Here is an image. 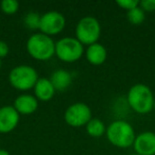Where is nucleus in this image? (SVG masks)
<instances>
[{"label":"nucleus","instance_id":"10","mask_svg":"<svg viewBox=\"0 0 155 155\" xmlns=\"http://www.w3.org/2000/svg\"><path fill=\"white\" fill-rule=\"evenodd\" d=\"M134 150L139 155H155V133L143 132L136 136Z\"/></svg>","mask_w":155,"mask_h":155},{"label":"nucleus","instance_id":"21","mask_svg":"<svg viewBox=\"0 0 155 155\" xmlns=\"http://www.w3.org/2000/svg\"><path fill=\"white\" fill-rule=\"evenodd\" d=\"M9 46L5 41H0V60L2 58H5V56L9 54Z\"/></svg>","mask_w":155,"mask_h":155},{"label":"nucleus","instance_id":"6","mask_svg":"<svg viewBox=\"0 0 155 155\" xmlns=\"http://www.w3.org/2000/svg\"><path fill=\"white\" fill-rule=\"evenodd\" d=\"M84 46L75 37H63L55 43V54L65 63H74L82 58Z\"/></svg>","mask_w":155,"mask_h":155},{"label":"nucleus","instance_id":"19","mask_svg":"<svg viewBox=\"0 0 155 155\" xmlns=\"http://www.w3.org/2000/svg\"><path fill=\"white\" fill-rule=\"evenodd\" d=\"M116 3L121 9L125 10L127 12L131 11V10L135 9L136 7L139 5V1L138 0H117Z\"/></svg>","mask_w":155,"mask_h":155},{"label":"nucleus","instance_id":"13","mask_svg":"<svg viewBox=\"0 0 155 155\" xmlns=\"http://www.w3.org/2000/svg\"><path fill=\"white\" fill-rule=\"evenodd\" d=\"M106 58H107V51L103 45L96 43L88 46L86 50V58L91 65L95 66L102 65L105 62Z\"/></svg>","mask_w":155,"mask_h":155},{"label":"nucleus","instance_id":"2","mask_svg":"<svg viewBox=\"0 0 155 155\" xmlns=\"http://www.w3.org/2000/svg\"><path fill=\"white\" fill-rule=\"evenodd\" d=\"M106 137L113 146L125 149L133 146L136 138L135 131L129 122L124 120H115L106 127Z\"/></svg>","mask_w":155,"mask_h":155},{"label":"nucleus","instance_id":"5","mask_svg":"<svg viewBox=\"0 0 155 155\" xmlns=\"http://www.w3.org/2000/svg\"><path fill=\"white\" fill-rule=\"evenodd\" d=\"M101 34V26L93 16H86L79 20L75 27V38L83 46L93 45L98 41Z\"/></svg>","mask_w":155,"mask_h":155},{"label":"nucleus","instance_id":"18","mask_svg":"<svg viewBox=\"0 0 155 155\" xmlns=\"http://www.w3.org/2000/svg\"><path fill=\"white\" fill-rule=\"evenodd\" d=\"M19 3L16 0H3L1 2V10L8 15H13L18 11Z\"/></svg>","mask_w":155,"mask_h":155},{"label":"nucleus","instance_id":"20","mask_svg":"<svg viewBox=\"0 0 155 155\" xmlns=\"http://www.w3.org/2000/svg\"><path fill=\"white\" fill-rule=\"evenodd\" d=\"M139 7L144 12L155 11V0H142L139 1Z\"/></svg>","mask_w":155,"mask_h":155},{"label":"nucleus","instance_id":"22","mask_svg":"<svg viewBox=\"0 0 155 155\" xmlns=\"http://www.w3.org/2000/svg\"><path fill=\"white\" fill-rule=\"evenodd\" d=\"M0 155H10V153L5 149H0Z\"/></svg>","mask_w":155,"mask_h":155},{"label":"nucleus","instance_id":"3","mask_svg":"<svg viewBox=\"0 0 155 155\" xmlns=\"http://www.w3.org/2000/svg\"><path fill=\"white\" fill-rule=\"evenodd\" d=\"M28 53L37 61H48L55 54V43L51 36L36 33L29 37L27 41Z\"/></svg>","mask_w":155,"mask_h":155},{"label":"nucleus","instance_id":"1","mask_svg":"<svg viewBox=\"0 0 155 155\" xmlns=\"http://www.w3.org/2000/svg\"><path fill=\"white\" fill-rule=\"evenodd\" d=\"M154 96L150 87L141 83L135 84L129 89L127 102L134 112L138 114H148L154 107Z\"/></svg>","mask_w":155,"mask_h":155},{"label":"nucleus","instance_id":"16","mask_svg":"<svg viewBox=\"0 0 155 155\" xmlns=\"http://www.w3.org/2000/svg\"><path fill=\"white\" fill-rule=\"evenodd\" d=\"M127 20H129L131 24L138 26V25L142 24V22L144 21V19H146V14H144L143 10L138 5L135 9L127 12Z\"/></svg>","mask_w":155,"mask_h":155},{"label":"nucleus","instance_id":"9","mask_svg":"<svg viewBox=\"0 0 155 155\" xmlns=\"http://www.w3.org/2000/svg\"><path fill=\"white\" fill-rule=\"evenodd\" d=\"M19 122V114L14 106L0 107V133L7 134L15 130Z\"/></svg>","mask_w":155,"mask_h":155},{"label":"nucleus","instance_id":"24","mask_svg":"<svg viewBox=\"0 0 155 155\" xmlns=\"http://www.w3.org/2000/svg\"><path fill=\"white\" fill-rule=\"evenodd\" d=\"M0 68H1V60H0Z\"/></svg>","mask_w":155,"mask_h":155},{"label":"nucleus","instance_id":"12","mask_svg":"<svg viewBox=\"0 0 155 155\" xmlns=\"http://www.w3.org/2000/svg\"><path fill=\"white\" fill-rule=\"evenodd\" d=\"M34 97L39 101H49L53 98L55 94V88L52 85L50 79L38 78L36 84L34 86Z\"/></svg>","mask_w":155,"mask_h":155},{"label":"nucleus","instance_id":"7","mask_svg":"<svg viewBox=\"0 0 155 155\" xmlns=\"http://www.w3.org/2000/svg\"><path fill=\"white\" fill-rule=\"evenodd\" d=\"M93 118L91 110L88 105L83 102H77L67 107L64 119L68 125L72 127H80L86 125Z\"/></svg>","mask_w":155,"mask_h":155},{"label":"nucleus","instance_id":"17","mask_svg":"<svg viewBox=\"0 0 155 155\" xmlns=\"http://www.w3.org/2000/svg\"><path fill=\"white\" fill-rule=\"evenodd\" d=\"M41 15H39L38 13L30 12L24 18L25 26L30 29V30H37V29H39V26H41Z\"/></svg>","mask_w":155,"mask_h":155},{"label":"nucleus","instance_id":"14","mask_svg":"<svg viewBox=\"0 0 155 155\" xmlns=\"http://www.w3.org/2000/svg\"><path fill=\"white\" fill-rule=\"evenodd\" d=\"M50 81H51L52 85H53V87L55 88V91H64L71 85L72 78H71V74L67 70L58 69V70H55L51 74Z\"/></svg>","mask_w":155,"mask_h":155},{"label":"nucleus","instance_id":"8","mask_svg":"<svg viewBox=\"0 0 155 155\" xmlns=\"http://www.w3.org/2000/svg\"><path fill=\"white\" fill-rule=\"evenodd\" d=\"M65 25L66 19L63 14L56 11H50L41 15L39 30L43 34L52 36L62 32L65 28Z\"/></svg>","mask_w":155,"mask_h":155},{"label":"nucleus","instance_id":"11","mask_svg":"<svg viewBox=\"0 0 155 155\" xmlns=\"http://www.w3.org/2000/svg\"><path fill=\"white\" fill-rule=\"evenodd\" d=\"M38 107V100L32 95L24 94L18 96L14 101V108L19 115H31L36 112Z\"/></svg>","mask_w":155,"mask_h":155},{"label":"nucleus","instance_id":"15","mask_svg":"<svg viewBox=\"0 0 155 155\" xmlns=\"http://www.w3.org/2000/svg\"><path fill=\"white\" fill-rule=\"evenodd\" d=\"M86 132L91 137L99 138L106 132V127L99 118H91L86 124Z\"/></svg>","mask_w":155,"mask_h":155},{"label":"nucleus","instance_id":"23","mask_svg":"<svg viewBox=\"0 0 155 155\" xmlns=\"http://www.w3.org/2000/svg\"><path fill=\"white\" fill-rule=\"evenodd\" d=\"M130 155H139V154H137V153H133V154H130Z\"/></svg>","mask_w":155,"mask_h":155},{"label":"nucleus","instance_id":"25","mask_svg":"<svg viewBox=\"0 0 155 155\" xmlns=\"http://www.w3.org/2000/svg\"><path fill=\"white\" fill-rule=\"evenodd\" d=\"M153 108H154V110H155V101H154V107H153Z\"/></svg>","mask_w":155,"mask_h":155},{"label":"nucleus","instance_id":"4","mask_svg":"<svg viewBox=\"0 0 155 155\" xmlns=\"http://www.w3.org/2000/svg\"><path fill=\"white\" fill-rule=\"evenodd\" d=\"M37 80V71L29 65H19L14 67L9 74L11 85L18 91H29L34 88Z\"/></svg>","mask_w":155,"mask_h":155}]
</instances>
